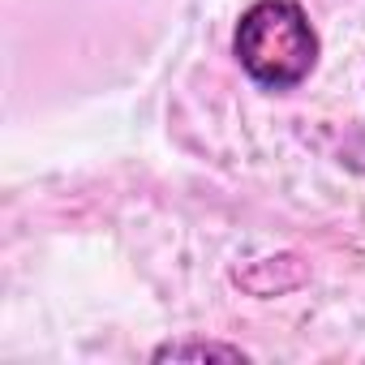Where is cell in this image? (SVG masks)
Here are the masks:
<instances>
[{
	"mask_svg": "<svg viewBox=\"0 0 365 365\" xmlns=\"http://www.w3.org/2000/svg\"><path fill=\"white\" fill-rule=\"evenodd\" d=\"M185 356H220V361H250L232 344H163L155 348V361H185Z\"/></svg>",
	"mask_w": 365,
	"mask_h": 365,
	"instance_id": "2",
	"label": "cell"
},
{
	"mask_svg": "<svg viewBox=\"0 0 365 365\" xmlns=\"http://www.w3.org/2000/svg\"><path fill=\"white\" fill-rule=\"evenodd\" d=\"M232 52L258 86L292 91L318 65V31L297 0H258L237 26Z\"/></svg>",
	"mask_w": 365,
	"mask_h": 365,
	"instance_id": "1",
	"label": "cell"
}]
</instances>
